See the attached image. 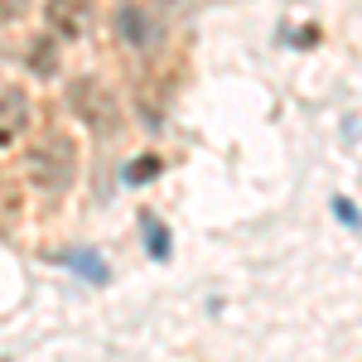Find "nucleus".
Listing matches in <instances>:
<instances>
[{
	"mask_svg": "<svg viewBox=\"0 0 362 362\" xmlns=\"http://www.w3.org/2000/svg\"><path fill=\"white\" fill-rule=\"evenodd\" d=\"M25 174L44 198H63L73 189V179H78V145H73V136L49 131L44 140H34L25 155Z\"/></svg>",
	"mask_w": 362,
	"mask_h": 362,
	"instance_id": "nucleus-1",
	"label": "nucleus"
},
{
	"mask_svg": "<svg viewBox=\"0 0 362 362\" xmlns=\"http://www.w3.org/2000/svg\"><path fill=\"white\" fill-rule=\"evenodd\" d=\"M68 107H73V116L87 121V131H97V136H112L116 116H121L116 97L97 83V78H78V83L68 87Z\"/></svg>",
	"mask_w": 362,
	"mask_h": 362,
	"instance_id": "nucleus-2",
	"label": "nucleus"
},
{
	"mask_svg": "<svg viewBox=\"0 0 362 362\" xmlns=\"http://www.w3.org/2000/svg\"><path fill=\"white\" fill-rule=\"evenodd\" d=\"M116 34L131 44V49H155L165 39V20L150 10V5H121L116 10Z\"/></svg>",
	"mask_w": 362,
	"mask_h": 362,
	"instance_id": "nucleus-3",
	"label": "nucleus"
},
{
	"mask_svg": "<svg viewBox=\"0 0 362 362\" xmlns=\"http://www.w3.org/2000/svg\"><path fill=\"white\" fill-rule=\"evenodd\" d=\"M49 25L63 39H78L92 25V0H49Z\"/></svg>",
	"mask_w": 362,
	"mask_h": 362,
	"instance_id": "nucleus-4",
	"label": "nucleus"
},
{
	"mask_svg": "<svg viewBox=\"0 0 362 362\" xmlns=\"http://www.w3.org/2000/svg\"><path fill=\"white\" fill-rule=\"evenodd\" d=\"M25 121H29V97H25V87H5L0 92V145H10V140L25 131Z\"/></svg>",
	"mask_w": 362,
	"mask_h": 362,
	"instance_id": "nucleus-5",
	"label": "nucleus"
},
{
	"mask_svg": "<svg viewBox=\"0 0 362 362\" xmlns=\"http://www.w3.org/2000/svg\"><path fill=\"white\" fill-rule=\"evenodd\" d=\"M58 261L73 266V271H78L83 280H92V285H107V280H112V271L97 261V251H68V256H58Z\"/></svg>",
	"mask_w": 362,
	"mask_h": 362,
	"instance_id": "nucleus-6",
	"label": "nucleus"
},
{
	"mask_svg": "<svg viewBox=\"0 0 362 362\" xmlns=\"http://www.w3.org/2000/svg\"><path fill=\"white\" fill-rule=\"evenodd\" d=\"M29 73H39V78H54L58 73V49L49 39H34V49H29Z\"/></svg>",
	"mask_w": 362,
	"mask_h": 362,
	"instance_id": "nucleus-7",
	"label": "nucleus"
},
{
	"mask_svg": "<svg viewBox=\"0 0 362 362\" xmlns=\"http://www.w3.org/2000/svg\"><path fill=\"white\" fill-rule=\"evenodd\" d=\"M155 174H160V155H136L126 165V184H150Z\"/></svg>",
	"mask_w": 362,
	"mask_h": 362,
	"instance_id": "nucleus-8",
	"label": "nucleus"
},
{
	"mask_svg": "<svg viewBox=\"0 0 362 362\" xmlns=\"http://www.w3.org/2000/svg\"><path fill=\"white\" fill-rule=\"evenodd\" d=\"M145 242H150V251H155L160 261L169 256V232H165L160 223H145Z\"/></svg>",
	"mask_w": 362,
	"mask_h": 362,
	"instance_id": "nucleus-9",
	"label": "nucleus"
},
{
	"mask_svg": "<svg viewBox=\"0 0 362 362\" xmlns=\"http://www.w3.org/2000/svg\"><path fill=\"white\" fill-rule=\"evenodd\" d=\"M334 213H338V223H343V227H362V213L348 203V198H334Z\"/></svg>",
	"mask_w": 362,
	"mask_h": 362,
	"instance_id": "nucleus-10",
	"label": "nucleus"
},
{
	"mask_svg": "<svg viewBox=\"0 0 362 362\" xmlns=\"http://www.w3.org/2000/svg\"><path fill=\"white\" fill-rule=\"evenodd\" d=\"M29 10V0H0V20H20Z\"/></svg>",
	"mask_w": 362,
	"mask_h": 362,
	"instance_id": "nucleus-11",
	"label": "nucleus"
}]
</instances>
